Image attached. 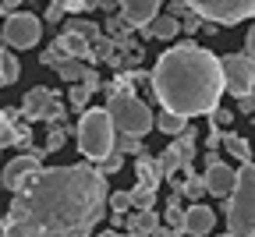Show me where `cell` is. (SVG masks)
I'll use <instances>...</instances> for the list:
<instances>
[{"instance_id":"17","label":"cell","mask_w":255,"mask_h":237,"mask_svg":"<svg viewBox=\"0 0 255 237\" xmlns=\"http://www.w3.org/2000/svg\"><path fill=\"white\" fill-rule=\"evenodd\" d=\"M57 43L68 50V57H75V60H92V43H89V39H82L78 32H64Z\"/></svg>"},{"instance_id":"27","label":"cell","mask_w":255,"mask_h":237,"mask_svg":"<svg viewBox=\"0 0 255 237\" xmlns=\"http://www.w3.org/2000/svg\"><path fill=\"white\" fill-rule=\"evenodd\" d=\"M64 60H71V57H68V50H64L60 43H50V46H46V53L39 57V64H43V67H53V71H57Z\"/></svg>"},{"instance_id":"33","label":"cell","mask_w":255,"mask_h":237,"mask_svg":"<svg viewBox=\"0 0 255 237\" xmlns=\"http://www.w3.org/2000/svg\"><path fill=\"white\" fill-rule=\"evenodd\" d=\"M209 124H213V127H231V124H234V110H223V107L209 110Z\"/></svg>"},{"instance_id":"5","label":"cell","mask_w":255,"mask_h":237,"mask_svg":"<svg viewBox=\"0 0 255 237\" xmlns=\"http://www.w3.org/2000/svg\"><path fill=\"white\" fill-rule=\"evenodd\" d=\"M114 124H110V114L103 107H89L82 110V120H78V149L85 159H96L100 163L103 156L114 152Z\"/></svg>"},{"instance_id":"10","label":"cell","mask_w":255,"mask_h":237,"mask_svg":"<svg viewBox=\"0 0 255 237\" xmlns=\"http://www.w3.org/2000/svg\"><path fill=\"white\" fill-rule=\"evenodd\" d=\"M234 177H238L234 166L213 159V163H206V177H202V184H206V191H213L216 198H227L231 188H234Z\"/></svg>"},{"instance_id":"13","label":"cell","mask_w":255,"mask_h":237,"mask_svg":"<svg viewBox=\"0 0 255 237\" xmlns=\"http://www.w3.org/2000/svg\"><path fill=\"white\" fill-rule=\"evenodd\" d=\"M213 223H216V213H213L209 206H191V209H184V234H188V237H209Z\"/></svg>"},{"instance_id":"19","label":"cell","mask_w":255,"mask_h":237,"mask_svg":"<svg viewBox=\"0 0 255 237\" xmlns=\"http://www.w3.org/2000/svg\"><path fill=\"white\" fill-rule=\"evenodd\" d=\"M152 127H159L163 134H181L188 127V120L181 114H170V110H159V117H152Z\"/></svg>"},{"instance_id":"45","label":"cell","mask_w":255,"mask_h":237,"mask_svg":"<svg viewBox=\"0 0 255 237\" xmlns=\"http://www.w3.org/2000/svg\"><path fill=\"white\" fill-rule=\"evenodd\" d=\"M0 57H4V43H0ZM0 89H4V78H0Z\"/></svg>"},{"instance_id":"38","label":"cell","mask_w":255,"mask_h":237,"mask_svg":"<svg viewBox=\"0 0 255 237\" xmlns=\"http://www.w3.org/2000/svg\"><path fill=\"white\" fill-rule=\"evenodd\" d=\"M53 4H60L64 11H85V0H53Z\"/></svg>"},{"instance_id":"42","label":"cell","mask_w":255,"mask_h":237,"mask_svg":"<svg viewBox=\"0 0 255 237\" xmlns=\"http://www.w3.org/2000/svg\"><path fill=\"white\" fill-rule=\"evenodd\" d=\"M18 4H21V0H0V14H4V18H7V14H14V7H18Z\"/></svg>"},{"instance_id":"41","label":"cell","mask_w":255,"mask_h":237,"mask_svg":"<svg viewBox=\"0 0 255 237\" xmlns=\"http://www.w3.org/2000/svg\"><path fill=\"white\" fill-rule=\"evenodd\" d=\"M245 53H248V57L255 60V25L248 28V39H245Z\"/></svg>"},{"instance_id":"20","label":"cell","mask_w":255,"mask_h":237,"mask_svg":"<svg viewBox=\"0 0 255 237\" xmlns=\"http://www.w3.org/2000/svg\"><path fill=\"white\" fill-rule=\"evenodd\" d=\"M64 32H78V36H82V39H89V43H96V39H100V25H96V21H89V18H68Z\"/></svg>"},{"instance_id":"21","label":"cell","mask_w":255,"mask_h":237,"mask_svg":"<svg viewBox=\"0 0 255 237\" xmlns=\"http://www.w3.org/2000/svg\"><path fill=\"white\" fill-rule=\"evenodd\" d=\"M114 149H117L121 156H128V152H131V156H142V152H145V145H142L138 134H124V131L114 134Z\"/></svg>"},{"instance_id":"22","label":"cell","mask_w":255,"mask_h":237,"mask_svg":"<svg viewBox=\"0 0 255 237\" xmlns=\"http://www.w3.org/2000/svg\"><path fill=\"white\" fill-rule=\"evenodd\" d=\"M156 223H159V216H156L152 209H138V213H135L131 220H128L124 227H128V230H131V234H149V230H152Z\"/></svg>"},{"instance_id":"32","label":"cell","mask_w":255,"mask_h":237,"mask_svg":"<svg viewBox=\"0 0 255 237\" xmlns=\"http://www.w3.org/2000/svg\"><path fill=\"white\" fill-rule=\"evenodd\" d=\"M64 134H68V127H53V131L46 134V142L39 145V152H57V149L64 145Z\"/></svg>"},{"instance_id":"12","label":"cell","mask_w":255,"mask_h":237,"mask_svg":"<svg viewBox=\"0 0 255 237\" xmlns=\"http://www.w3.org/2000/svg\"><path fill=\"white\" fill-rule=\"evenodd\" d=\"M121 4V18L128 25H149L156 14H159V0H117Z\"/></svg>"},{"instance_id":"46","label":"cell","mask_w":255,"mask_h":237,"mask_svg":"<svg viewBox=\"0 0 255 237\" xmlns=\"http://www.w3.org/2000/svg\"><path fill=\"white\" fill-rule=\"evenodd\" d=\"M0 237H4V216H0Z\"/></svg>"},{"instance_id":"31","label":"cell","mask_w":255,"mask_h":237,"mask_svg":"<svg viewBox=\"0 0 255 237\" xmlns=\"http://www.w3.org/2000/svg\"><path fill=\"white\" fill-rule=\"evenodd\" d=\"M107 206L114 213H128V209H131V195H128V191H110L107 195Z\"/></svg>"},{"instance_id":"8","label":"cell","mask_w":255,"mask_h":237,"mask_svg":"<svg viewBox=\"0 0 255 237\" xmlns=\"http://www.w3.org/2000/svg\"><path fill=\"white\" fill-rule=\"evenodd\" d=\"M43 36V21L36 14H28V11H14L7 14L4 21V32H0V43H7L11 50H28V46H36Z\"/></svg>"},{"instance_id":"34","label":"cell","mask_w":255,"mask_h":237,"mask_svg":"<svg viewBox=\"0 0 255 237\" xmlns=\"http://www.w3.org/2000/svg\"><path fill=\"white\" fill-rule=\"evenodd\" d=\"M107 28L114 32V36H117V39H124V36H128V32H131V25H128V21H124L121 14H117V18H110V21H107Z\"/></svg>"},{"instance_id":"14","label":"cell","mask_w":255,"mask_h":237,"mask_svg":"<svg viewBox=\"0 0 255 237\" xmlns=\"http://www.w3.org/2000/svg\"><path fill=\"white\" fill-rule=\"evenodd\" d=\"M195 142H199V131L191 127V124L177 134V142H170V149H174V156H177V163H181V170H188L191 159H195Z\"/></svg>"},{"instance_id":"7","label":"cell","mask_w":255,"mask_h":237,"mask_svg":"<svg viewBox=\"0 0 255 237\" xmlns=\"http://www.w3.org/2000/svg\"><path fill=\"white\" fill-rule=\"evenodd\" d=\"M220 67H223V92H231L234 99L255 92V60L248 53L220 57Z\"/></svg>"},{"instance_id":"16","label":"cell","mask_w":255,"mask_h":237,"mask_svg":"<svg viewBox=\"0 0 255 237\" xmlns=\"http://www.w3.org/2000/svg\"><path fill=\"white\" fill-rule=\"evenodd\" d=\"M135 174H138V184H145V188H159V181H163V170H159V163L152 159V156H138V163H135Z\"/></svg>"},{"instance_id":"40","label":"cell","mask_w":255,"mask_h":237,"mask_svg":"<svg viewBox=\"0 0 255 237\" xmlns=\"http://www.w3.org/2000/svg\"><path fill=\"white\" fill-rule=\"evenodd\" d=\"M82 82H85V85H89L92 92H96V89H100V75H96V67H89V71H85V78H82Z\"/></svg>"},{"instance_id":"47","label":"cell","mask_w":255,"mask_h":237,"mask_svg":"<svg viewBox=\"0 0 255 237\" xmlns=\"http://www.w3.org/2000/svg\"><path fill=\"white\" fill-rule=\"evenodd\" d=\"M39 237H57V234H39Z\"/></svg>"},{"instance_id":"2","label":"cell","mask_w":255,"mask_h":237,"mask_svg":"<svg viewBox=\"0 0 255 237\" xmlns=\"http://www.w3.org/2000/svg\"><path fill=\"white\" fill-rule=\"evenodd\" d=\"M149 85L163 110L191 120V117L220 107L223 67H220L216 53L184 39V43H174L167 53H159L152 75H149Z\"/></svg>"},{"instance_id":"15","label":"cell","mask_w":255,"mask_h":237,"mask_svg":"<svg viewBox=\"0 0 255 237\" xmlns=\"http://www.w3.org/2000/svg\"><path fill=\"white\" fill-rule=\"evenodd\" d=\"M177 32H181V21L170 18V14H159V18H152L149 25H142V36H145V39H174Z\"/></svg>"},{"instance_id":"39","label":"cell","mask_w":255,"mask_h":237,"mask_svg":"<svg viewBox=\"0 0 255 237\" xmlns=\"http://www.w3.org/2000/svg\"><path fill=\"white\" fill-rule=\"evenodd\" d=\"M60 18H64V7L50 0V7H46V21H60Z\"/></svg>"},{"instance_id":"43","label":"cell","mask_w":255,"mask_h":237,"mask_svg":"<svg viewBox=\"0 0 255 237\" xmlns=\"http://www.w3.org/2000/svg\"><path fill=\"white\" fill-rule=\"evenodd\" d=\"M145 237H174V234H170V230H167L163 223H156V227H152V230H149Z\"/></svg>"},{"instance_id":"26","label":"cell","mask_w":255,"mask_h":237,"mask_svg":"<svg viewBox=\"0 0 255 237\" xmlns=\"http://www.w3.org/2000/svg\"><path fill=\"white\" fill-rule=\"evenodd\" d=\"M128 195H131V209H152L156 202V188H145V184H135Z\"/></svg>"},{"instance_id":"30","label":"cell","mask_w":255,"mask_h":237,"mask_svg":"<svg viewBox=\"0 0 255 237\" xmlns=\"http://www.w3.org/2000/svg\"><path fill=\"white\" fill-rule=\"evenodd\" d=\"M121 170H124V156H121L117 149H114L110 156H103V159H100V174H103V177H110V174H121Z\"/></svg>"},{"instance_id":"48","label":"cell","mask_w":255,"mask_h":237,"mask_svg":"<svg viewBox=\"0 0 255 237\" xmlns=\"http://www.w3.org/2000/svg\"><path fill=\"white\" fill-rule=\"evenodd\" d=\"M131 237H145V234H131Z\"/></svg>"},{"instance_id":"4","label":"cell","mask_w":255,"mask_h":237,"mask_svg":"<svg viewBox=\"0 0 255 237\" xmlns=\"http://www.w3.org/2000/svg\"><path fill=\"white\" fill-rule=\"evenodd\" d=\"M107 114H110V124H114V131H124V134H149L152 131V110L142 103V99L131 92V89H121V92H114V96H107V107H103Z\"/></svg>"},{"instance_id":"37","label":"cell","mask_w":255,"mask_h":237,"mask_svg":"<svg viewBox=\"0 0 255 237\" xmlns=\"http://www.w3.org/2000/svg\"><path fill=\"white\" fill-rule=\"evenodd\" d=\"M170 18H184L188 14V4H184V0H170V11H167Z\"/></svg>"},{"instance_id":"49","label":"cell","mask_w":255,"mask_h":237,"mask_svg":"<svg viewBox=\"0 0 255 237\" xmlns=\"http://www.w3.org/2000/svg\"><path fill=\"white\" fill-rule=\"evenodd\" d=\"M220 237H231V234H220Z\"/></svg>"},{"instance_id":"44","label":"cell","mask_w":255,"mask_h":237,"mask_svg":"<svg viewBox=\"0 0 255 237\" xmlns=\"http://www.w3.org/2000/svg\"><path fill=\"white\" fill-rule=\"evenodd\" d=\"M100 237H124V234H117V230H103Z\"/></svg>"},{"instance_id":"24","label":"cell","mask_w":255,"mask_h":237,"mask_svg":"<svg viewBox=\"0 0 255 237\" xmlns=\"http://www.w3.org/2000/svg\"><path fill=\"white\" fill-rule=\"evenodd\" d=\"M177 198H181V195H174V198H170V206H167V230H170L174 237L184 234V209L177 206Z\"/></svg>"},{"instance_id":"35","label":"cell","mask_w":255,"mask_h":237,"mask_svg":"<svg viewBox=\"0 0 255 237\" xmlns=\"http://www.w3.org/2000/svg\"><path fill=\"white\" fill-rule=\"evenodd\" d=\"M234 114H255V92H248V96L238 99V110Z\"/></svg>"},{"instance_id":"6","label":"cell","mask_w":255,"mask_h":237,"mask_svg":"<svg viewBox=\"0 0 255 237\" xmlns=\"http://www.w3.org/2000/svg\"><path fill=\"white\" fill-rule=\"evenodd\" d=\"M191 14L213 25H238L245 18H255V0H184Z\"/></svg>"},{"instance_id":"28","label":"cell","mask_w":255,"mask_h":237,"mask_svg":"<svg viewBox=\"0 0 255 237\" xmlns=\"http://www.w3.org/2000/svg\"><path fill=\"white\" fill-rule=\"evenodd\" d=\"M174 184H177V195H188V198H202L206 195L202 177H188V181H174Z\"/></svg>"},{"instance_id":"36","label":"cell","mask_w":255,"mask_h":237,"mask_svg":"<svg viewBox=\"0 0 255 237\" xmlns=\"http://www.w3.org/2000/svg\"><path fill=\"white\" fill-rule=\"evenodd\" d=\"M202 25H206V21H202L199 14H191V11H188V14H184V25H181V28H188V32H199Z\"/></svg>"},{"instance_id":"1","label":"cell","mask_w":255,"mask_h":237,"mask_svg":"<svg viewBox=\"0 0 255 237\" xmlns=\"http://www.w3.org/2000/svg\"><path fill=\"white\" fill-rule=\"evenodd\" d=\"M11 209L4 216V237H89L103 220L110 184L89 163L50 166L28 174L11 191Z\"/></svg>"},{"instance_id":"3","label":"cell","mask_w":255,"mask_h":237,"mask_svg":"<svg viewBox=\"0 0 255 237\" xmlns=\"http://www.w3.org/2000/svg\"><path fill=\"white\" fill-rule=\"evenodd\" d=\"M227 227L231 237H255V163H241L234 188L227 195Z\"/></svg>"},{"instance_id":"11","label":"cell","mask_w":255,"mask_h":237,"mask_svg":"<svg viewBox=\"0 0 255 237\" xmlns=\"http://www.w3.org/2000/svg\"><path fill=\"white\" fill-rule=\"evenodd\" d=\"M39 170V156H32V152H25V156H14L4 170H0V188H7V191H14L28 174H36Z\"/></svg>"},{"instance_id":"23","label":"cell","mask_w":255,"mask_h":237,"mask_svg":"<svg viewBox=\"0 0 255 237\" xmlns=\"http://www.w3.org/2000/svg\"><path fill=\"white\" fill-rule=\"evenodd\" d=\"M0 78H4V85H14V82L21 78V64H18V57L7 53V50H4V57H0Z\"/></svg>"},{"instance_id":"9","label":"cell","mask_w":255,"mask_h":237,"mask_svg":"<svg viewBox=\"0 0 255 237\" xmlns=\"http://www.w3.org/2000/svg\"><path fill=\"white\" fill-rule=\"evenodd\" d=\"M21 117L32 124V120H60L64 117V103L57 99V92H50V89H32V92H25V99H21Z\"/></svg>"},{"instance_id":"29","label":"cell","mask_w":255,"mask_h":237,"mask_svg":"<svg viewBox=\"0 0 255 237\" xmlns=\"http://www.w3.org/2000/svg\"><path fill=\"white\" fill-rule=\"evenodd\" d=\"M89 96H92V89H89L85 82H75V85H71V92H68V99H71V107H75L78 114L85 110V103H89Z\"/></svg>"},{"instance_id":"18","label":"cell","mask_w":255,"mask_h":237,"mask_svg":"<svg viewBox=\"0 0 255 237\" xmlns=\"http://www.w3.org/2000/svg\"><path fill=\"white\" fill-rule=\"evenodd\" d=\"M220 145L227 149V152H231V156H234L238 163H248V159H252V145H248V142L241 138V134H231V131H223Z\"/></svg>"},{"instance_id":"25","label":"cell","mask_w":255,"mask_h":237,"mask_svg":"<svg viewBox=\"0 0 255 237\" xmlns=\"http://www.w3.org/2000/svg\"><path fill=\"white\" fill-rule=\"evenodd\" d=\"M85 71H89V67H85L82 60H75V57H71V60H64V64L57 67V75H60L64 82H68V85H75V82H82V78H85Z\"/></svg>"}]
</instances>
